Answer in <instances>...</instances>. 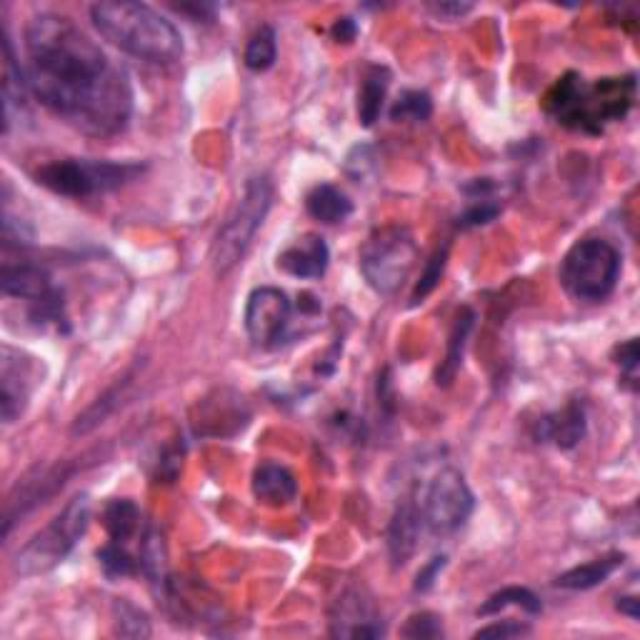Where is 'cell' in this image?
I'll use <instances>...</instances> for the list:
<instances>
[{
  "label": "cell",
  "instance_id": "6",
  "mask_svg": "<svg viewBox=\"0 0 640 640\" xmlns=\"http://www.w3.org/2000/svg\"><path fill=\"white\" fill-rule=\"evenodd\" d=\"M143 174L138 164H111V160L88 158H59L43 164L35 170V183L53 190L65 198H91L98 193H111L120 186L130 183Z\"/></svg>",
  "mask_w": 640,
  "mask_h": 640
},
{
  "label": "cell",
  "instance_id": "21",
  "mask_svg": "<svg viewBox=\"0 0 640 640\" xmlns=\"http://www.w3.org/2000/svg\"><path fill=\"white\" fill-rule=\"evenodd\" d=\"M473 323H475V313L471 308H463L458 313V318L451 328V336H448V353H445V360L441 363V368L436 373V384L438 386H451L458 370H461V363H463V353H465V343L468 336H471L473 331Z\"/></svg>",
  "mask_w": 640,
  "mask_h": 640
},
{
  "label": "cell",
  "instance_id": "10",
  "mask_svg": "<svg viewBox=\"0 0 640 640\" xmlns=\"http://www.w3.org/2000/svg\"><path fill=\"white\" fill-rule=\"evenodd\" d=\"M293 305L285 291L263 285L255 288L245 305V331L255 346L271 348L279 343L291 326Z\"/></svg>",
  "mask_w": 640,
  "mask_h": 640
},
{
  "label": "cell",
  "instance_id": "23",
  "mask_svg": "<svg viewBox=\"0 0 640 640\" xmlns=\"http://www.w3.org/2000/svg\"><path fill=\"white\" fill-rule=\"evenodd\" d=\"M620 566H623V556H620V553H610L606 558L583 563L578 568L566 570L556 578V586L566 590H590L600 586V583H606Z\"/></svg>",
  "mask_w": 640,
  "mask_h": 640
},
{
  "label": "cell",
  "instance_id": "16",
  "mask_svg": "<svg viewBox=\"0 0 640 640\" xmlns=\"http://www.w3.org/2000/svg\"><path fill=\"white\" fill-rule=\"evenodd\" d=\"M65 475H69V471H63V468H53V471L38 475V478H33V481H25L21 489H18V495H11V501H8L6 521H3V536L11 533L13 523L21 518V515H25L28 511L35 508L38 503H43L45 499H51L55 491L63 489Z\"/></svg>",
  "mask_w": 640,
  "mask_h": 640
},
{
  "label": "cell",
  "instance_id": "37",
  "mask_svg": "<svg viewBox=\"0 0 640 640\" xmlns=\"http://www.w3.org/2000/svg\"><path fill=\"white\" fill-rule=\"evenodd\" d=\"M620 368H623L628 376H636V368H638V343L636 340H628L623 348H620Z\"/></svg>",
  "mask_w": 640,
  "mask_h": 640
},
{
  "label": "cell",
  "instance_id": "9",
  "mask_svg": "<svg viewBox=\"0 0 640 640\" xmlns=\"http://www.w3.org/2000/svg\"><path fill=\"white\" fill-rule=\"evenodd\" d=\"M473 493L468 489L465 478L455 468H443L428 485L423 505V523L436 536H451L461 531L473 513Z\"/></svg>",
  "mask_w": 640,
  "mask_h": 640
},
{
  "label": "cell",
  "instance_id": "28",
  "mask_svg": "<svg viewBox=\"0 0 640 640\" xmlns=\"http://www.w3.org/2000/svg\"><path fill=\"white\" fill-rule=\"evenodd\" d=\"M98 560L108 578H126V576H133V573H138L140 568L138 560L128 553V548L113 541L98 550Z\"/></svg>",
  "mask_w": 640,
  "mask_h": 640
},
{
  "label": "cell",
  "instance_id": "38",
  "mask_svg": "<svg viewBox=\"0 0 640 640\" xmlns=\"http://www.w3.org/2000/svg\"><path fill=\"white\" fill-rule=\"evenodd\" d=\"M618 610L620 613H626L628 618H633V620H638V616H640V610H638V598H620V604H618Z\"/></svg>",
  "mask_w": 640,
  "mask_h": 640
},
{
  "label": "cell",
  "instance_id": "29",
  "mask_svg": "<svg viewBox=\"0 0 640 640\" xmlns=\"http://www.w3.org/2000/svg\"><path fill=\"white\" fill-rule=\"evenodd\" d=\"M445 263H448V243H443V248H438V251L431 255V261L426 263V269L423 273H420V281L413 291V303H420L426 295H431L436 291L438 281L443 279Z\"/></svg>",
  "mask_w": 640,
  "mask_h": 640
},
{
  "label": "cell",
  "instance_id": "15",
  "mask_svg": "<svg viewBox=\"0 0 640 640\" xmlns=\"http://www.w3.org/2000/svg\"><path fill=\"white\" fill-rule=\"evenodd\" d=\"M420 525H423V513H420L413 495H408L398 503L388 525V553L396 568H403L416 553Z\"/></svg>",
  "mask_w": 640,
  "mask_h": 640
},
{
  "label": "cell",
  "instance_id": "18",
  "mask_svg": "<svg viewBox=\"0 0 640 640\" xmlns=\"http://www.w3.org/2000/svg\"><path fill=\"white\" fill-rule=\"evenodd\" d=\"M253 493L265 505H288L298 495V481L281 463H263L253 473Z\"/></svg>",
  "mask_w": 640,
  "mask_h": 640
},
{
  "label": "cell",
  "instance_id": "14",
  "mask_svg": "<svg viewBox=\"0 0 640 640\" xmlns=\"http://www.w3.org/2000/svg\"><path fill=\"white\" fill-rule=\"evenodd\" d=\"M328 263H331L328 245L321 235H315V233L301 235L298 241H293L279 255V269L301 281L323 279L328 271Z\"/></svg>",
  "mask_w": 640,
  "mask_h": 640
},
{
  "label": "cell",
  "instance_id": "7",
  "mask_svg": "<svg viewBox=\"0 0 640 640\" xmlns=\"http://www.w3.org/2000/svg\"><path fill=\"white\" fill-rule=\"evenodd\" d=\"M620 253L604 238H583L560 263V283L576 301L598 303L616 291Z\"/></svg>",
  "mask_w": 640,
  "mask_h": 640
},
{
  "label": "cell",
  "instance_id": "27",
  "mask_svg": "<svg viewBox=\"0 0 640 640\" xmlns=\"http://www.w3.org/2000/svg\"><path fill=\"white\" fill-rule=\"evenodd\" d=\"M433 101L426 91H403L398 95V101L390 108V118L396 123H423L431 118Z\"/></svg>",
  "mask_w": 640,
  "mask_h": 640
},
{
  "label": "cell",
  "instance_id": "26",
  "mask_svg": "<svg viewBox=\"0 0 640 640\" xmlns=\"http://www.w3.org/2000/svg\"><path fill=\"white\" fill-rule=\"evenodd\" d=\"M279 59V43H275V31L271 25H263L261 31H255L251 35V41L245 45L243 61L251 71L263 73L269 71L271 65Z\"/></svg>",
  "mask_w": 640,
  "mask_h": 640
},
{
  "label": "cell",
  "instance_id": "13",
  "mask_svg": "<svg viewBox=\"0 0 640 640\" xmlns=\"http://www.w3.org/2000/svg\"><path fill=\"white\" fill-rule=\"evenodd\" d=\"M331 636L336 638H380L386 636V626L380 623L376 610L366 598L350 590L338 598L336 610L331 616Z\"/></svg>",
  "mask_w": 640,
  "mask_h": 640
},
{
  "label": "cell",
  "instance_id": "31",
  "mask_svg": "<svg viewBox=\"0 0 640 640\" xmlns=\"http://www.w3.org/2000/svg\"><path fill=\"white\" fill-rule=\"evenodd\" d=\"M403 638H416V640H431V638H443V623L441 616L436 613H416L408 618V623L403 626Z\"/></svg>",
  "mask_w": 640,
  "mask_h": 640
},
{
  "label": "cell",
  "instance_id": "5",
  "mask_svg": "<svg viewBox=\"0 0 640 640\" xmlns=\"http://www.w3.org/2000/svg\"><path fill=\"white\" fill-rule=\"evenodd\" d=\"M273 203V186L265 176H255L245 183V190L233 213L228 216L221 231H218L213 248H210V263L218 275L233 271L241 258L248 253L258 228L263 225Z\"/></svg>",
  "mask_w": 640,
  "mask_h": 640
},
{
  "label": "cell",
  "instance_id": "3",
  "mask_svg": "<svg viewBox=\"0 0 640 640\" xmlns=\"http://www.w3.org/2000/svg\"><path fill=\"white\" fill-rule=\"evenodd\" d=\"M636 103V78H604L594 85L583 83L580 75L568 73L553 85L546 98V111L560 126L586 133H600L606 123L623 120Z\"/></svg>",
  "mask_w": 640,
  "mask_h": 640
},
{
  "label": "cell",
  "instance_id": "19",
  "mask_svg": "<svg viewBox=\"0 0 640 640\" xmlns=\"http://www.w3.org/2000/svg\"><path fill=\"white\" fill-rule=\"evenodd\" d=\"M3 53H6V73H3V130H11L13 113L25 111V95H28V78L25 69H21V63L15 61V51L11 43V35H8V28L3 31Z\"/></svg>",
  "mask_w": 640,
  "mask_h": 640
},
{
  "label": "cell",
  "instance_id": "8",
  "mask_svg": "<svg viewBox=\"0 0 640 640\" xmlns=\"http://www.w3.org/2000/svg\"><path fill=\"white\" fill-rule=\"evenodd\" d=\"M418 261V245L403 225H386L373 233L360 248V273L380 295L396 293Z\"/></svg>",
  "mask_w": 640,
  "mask_h": 640
},
{
  "label": "cell",
  "instance_id": "2",
  "mask_svg": "<svg viewBox=\"0 0 640 640\" xmlns=\"http://www.w3.org/2000/svg\"><path fill=\"white\" fill-rule=\"evenodd\" d=\"M95 31L123 53L148 63H174L183 53L178 28L146 3H95L91 8Z\"/></svg>",
  "mask_w": 640,
  "mask_h": 640
},
{
  "label": "cell",
  "instance_id": "33",
  "mask_svg": "<svg viewBox=\"0 0 640 640\" xmlns=\"http://www.w3.org/2000/svg\"><path fill=\"white\" fill-rule=\"evenodd\" d=\"M531 633V626L518 623V620H501V623H493V626H485L481 630H475L473 638H523Z\"/></svg>",
  "mask_w": 640,
  "mask_h": 640
},
{
  "label": "cell",
  "instance_id": "32",
  "mask_svg": "<svg viewBox=\"0 0 640 640\" xmlns=\"http://www.w3.org/2000/svg\"><path fill=\"white\" fill-rule=\"evenodd\" d=\"M475 203L465 210V213L458 218V225L461 228H475V225H485L499 218L501 213V203H495V200L489 198H473Z\"/></svg>",
  "mask_w": 640,
  "mask_h": 640
},
{
  "label": "cell",
  "instance_id": "34",
  "mask_svg": "<svg viewBox=\"0 0 640 640\" xmlns=\"http://www.w3.org/2000/svg\"><path fill=\"white\" fill-rule=\"evenodd\" d=\"M445 556H436L428 560V566L418 573V578H416V590H420V594H426V590H431L433 588V583L438 578V573H441L445 568Z\"/></svg>",
  "mask_w": 640,
  "mask_h": 640
},
{
  "label": "cell",
  "instance_id": "11",
  "mask_svg": "<svg viewBox=\"0 0 640 640\" xmlns=\"http://www.w3.org/2000/svg\"><path fill=\"white\" fill-rule=\"evenodd\" d=\"M41 380L35 358L13 346H3L0 360V416L6 423H15L25 413L28 400Z\"/></svg>",
  "mask_w": 640,
  "mask_h": 640
},
{
  "label": "cell",
  "instance_id": "25",
  "mask_svg": "<svg viewBox=\"0 0 640 640\" xmlns=\"http://www.w3.org/2000/svg\"><path fill=\"white\" fill-rule=\"evenodd\" d=\"M523 608L525 613H531V616H538L543 606H541V600L538 596L533 594V590L528 588H521V586H508V588H503L499 590V594H493L485 604L478 608V616H495V613H501V610L505 608Z\"/></svg>",
  "mask_w": 640,
  "mask_h": 640
},
{
  "label": "cell",
  "instance_id": "35",
  "mask_svg": "<svg viewBox=\"0 0 640 640\" xmlns=\"http://www.w3.org/2000/svg\"><path fill=\"white\" fill-rule=\"evenodd\" d=\"M331 35L336 38L338 43H350V41H356V35H358V25L353 18H338L336 23H333L331 28Z\"/></svg>",
  "mask_w": 640,
  "mask_h": 640
},
{
  "label": "cell",
  "instance_id": "17",
  "mask_svg": "<svg viewBox=\"0 0 640 640\" xmlns=\"http://www.w3.org/2000/svg\"><path fill=\"white\" fill-rule=\"evenodd\" d=\"M583 436H586V410H583L578 400H573L558 413H550L538 423L541 441L556 443L563 451L578 445Z\"/></svg>",
  "mask_w": 640,
  "mask_h": 640
},
{
  "label": "cell",
  "instance_id": "24",
  "mask_svg": "<svg viewBox=\"0 0 640 640\" xmlns=\"http://www.w3.org/2000/svg\"><path fill=\"white\" fill-rule=\"evenodd\" d=\"M103 525L113 543L128 546V541L136 538L140 531V508L128 499L111 501L103 511Z\"/></svg>",
  "mask_w": 640,
  "mask_h": 640
},
{
  "label": "cell",
  "instance_id": "1",
  "mask_svg": "<svg viewBox=\"0 0 640 640\" xmlns=\"http://www.w3.org/2000/svg\"><path fill=\"white\" fill-rule=\"evenodd\" d=\"M28 88L48 111L85 136L126 130L133 88L126 71L71 18L41 13L25 25Z\"/></svg>",
  "mask_w": 640,
  "mask_h": 640
},
{
  "label": "cell",
  "instance_id": "20",
  "mask_svg": "<svg viewBox=\"0 0 640 640\" xmlns=\"http://www.w3.org/2000/svg\"><path fill=\"white\" fill-rule=\"evenodd\" d=\"M390 85V71L384 65H370L363 75L360 91H358V120L363 128L376 126V120L380 118V111H384L386 95Z\"/></svg>",
  "mask_w": 640,
  "mask_h": 640
},
{
  "label": "cell",
  "instance_id": "36",
  "mask_svg": "<svg viewBox=\"0 0 640 640\" xmlns=\"http://www.w3.org/2000/svg\"><path fill=\"white\" fill-rule=\"evenodd\" d=\"M428 11L436 13L438 18H463L465 13L473 11L471 3H436V6H428Z\"/></svg>",
  "mask_w": 640,
  "mask_h": 640
},
{
  "label": "cell",
  "instance_id": "30",
  "mask_svg": "<svg viewBox=\"0 0 640 640\" xmlns=\"http://www.w3.org/2000/svg\"><path fill=\"white\" fill-rule=\"evenodd\" d=\"M116 613H118L116 628H118L120 636H130V638L150 636L148 618L136 606H130V604H126V600H120V604H116Z\"/></svg>",
  "mask_w": 640,
  "mask_h": 640
},
{
  "label": "cell",
  "instance_id": "12",
  "mask_svg": "<svg viewBox=\"0 0 640 640\" xmlns=\"http://www.w3.org/2000/svg\"><path fill=\"white\" fill-rule=\"evenodd\" d=\"M0 288H3L6 298H21L28 301V305L43 303L61 291L55 288L51 275L45 273L41 265L28 261V258H18L13 261L11 255H6L3 273H0Z\"/></svg>",
  "mask_w": 640,
  "mask_h": 640
},
{
  "label": "cell",
  "instance_id": "22",
  "mask_svg": "<svg viewBox=\"0 0 640 640\" xmlns=\"http://www.w3.org/2000/svg\"><path fill=\"white\" fill-rule=\"evenodd\" d=\"M305 208H308V213L315 218V221L328 223V225L343 223L353 213L350 198L343 193L340 188L331 183L315 186L308 193V198H305Z\"/></svg>",
  "mask_w": 640,
  "mask_h": 640
},
{
  "label": "cell",
  "instance_id": "4",
  "mask_svg": "<svg viewBox=\"0 0 640 640\" xmlns=\"http://www.w3.org/2000/svg\"><path fill=\"white\" fill-rule=\"evenodd\" d=\"M91 521V501L88 495H75V499L65 505V508L55 515V518L38 531L35 536L18 550L13 560V568L18 576L31 578L41 576V573L53 570L61 560L69 558V553L75 548L85 536Z\"/></svg>",
  "mask_w": 640,
  "mask_h": 640
}]
</instances>
